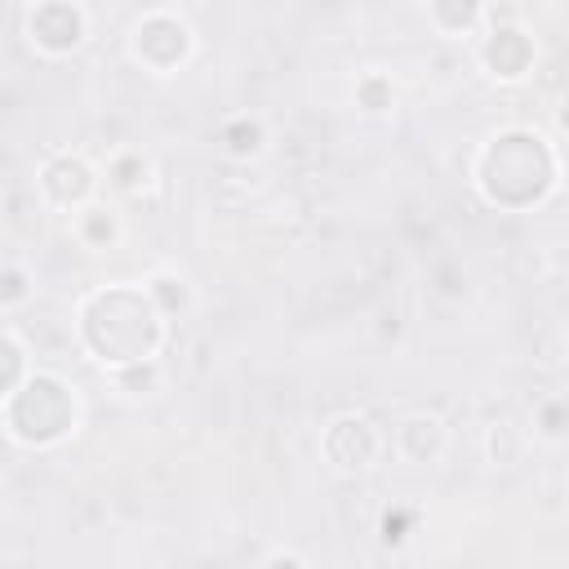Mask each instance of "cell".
I'll list each match as a JSON object with an SVG mask.
<instances>
[{
	"instance_id": "cell-1",
	"label": "cell",
	"mask_w": 569,
	"mask_h": 569,
	"mask_svg": "<svg viewBox=\"0 0 569 569\" xmlns=\"http://www.w3.org/2000/svg\"><path fill=\"white\" fill-rule=\"evenodd\" d=\"M551 178V160L542 151V138L533 133H502L493 138L489 156H485V191L489 200H507L511 204V187L525 182L529 200H538L547 191Z\"/></svg>"
},
{
	"instance_id": "cell-2",
	"label": "cell",
	"mask_w": 569,
	"mask_h": 569,
	"mask_svg": "<svg viewBox=\"0 0 569 569\" xmlns=\"http://www.w3.org/2000/svg\"><path fill=\"white\" fill-rule=\"evenodd\" d=\"M529 58H533V44H529L525 31H516V27H498V31L485 40V62H489V71L502 76V80L525 76Z\"/></svg>"
},
{
	"instance_id": "cell-3",
	"label": "cell",
	"mask_w": 569,
	"mask_h": 569,
	"mask_svg": "<svg viewBox=\"0 0 569 569\" xmlns=\"http://www.w3.org/2000/svg\"><path fill=\"white\" fill-rule=\"evenodd\" d=\"M31 31L44 49H71L80 40V13L67 4H44V9H36Z\"/></svg>"
},
{
	"instance_id": "cell-4",
	"label": "cell",
	"mask_w": 569,
	"mask_h": 569,
	"mask_svg": "<svg viewBox=\"0 0 569 569\" xmlns=\"http://www.w3.org/2000/svg\"><path fill=\"white\" fill-rule=\"evenodd\" d=\"M400 445H405V453L418 458V462L436 458V453H440V422H436L431 413H413V418H405V427H400Z\"/></svg>"
},
{
	"instance_id": "cell-5",
	"label": "cell",
	"mask_w": 569,
	"mask_h": 569,
	"mask_svg": "<svg viewBox=\"0 0 569 569\" xmlns=\"http://www.w3.org/2000/svg\"><path fill=\"white\" fill-rule=\"evenodd\" d=\"M44 187H49L58 200H80V196L93 187V178H89L84 160H58V164L44 169Z\"/></svg>"
},
{
	"instance_id": "cell-6",
	"label": "cell",
	"mask_w": 569,
	"mask_h": 569,
	"mask_svg": "<svg viewBox=\"0 0 569 569\" xmlns=\"http://www.w3.org/2000/svg\"><path fill=\"white\" fill-rule=\"evenodd\" d=\"M222 142H227L236 156H249V151H258V142H262V129H258L253 120H236V124H227Z\"/></svg>"
},
{
	"instance_id": "cell-7",
	"label": "cell",
	"mask_w": 569,
	"mask_h": 569,
	"mask_svg": "<svg viewBox=\"0 0 569 569\" xmlns=\"http://www.w3.org/2000/svg\"><path fill=\"white\" fill-rule=\"evenodd\" d=\"M151 289L164 298V307H169V311L187 302V293H182V280H173V276H156V280H151Z\"/></svg>"
},
{
	"instance_id": "cell-8",
	"label": "cell",
	"mask_w": 569,
	"mask_h": 569,
	"mask_svg": "<svg viewBox=\"0 0 569 569\" xmlns=\"http://www.w3.org/2000/svg\"><path fill=\"white\" fill-rule=\"evenodd\" d=\"M84 231H89V240H111V236H116V222H111L102 209H89V218H84Z\"/></svg>"
},
{
	"instance_id": "cell-9",
	"label": "cell",
	"mask_w": 569,
	"mask_h": 569,
	"mask_svg": "<svg viewBox=\"0 0 569 569\" xmlns=\"http://www.w3.org/2000/svg\"><path fill=\"white\" fill-rule=\"evenodd\" d=\"M360 98H365V111H387V93H382V80H365L360 84Z\"/></svg>"
},
{
	"instance_id": "cell-10",
	"label": "cell",
	"mask_w": 569,
	"mask_h": 569,
	"mask_svg": "<svg viewBox=\"0 0 569 569\" xmlns=\"http://www.w3.org/2000/svg\"><path fill=\"white\" fill-rule=\"evenodd\" d=\"M405 520H409L405 511H387V520H382V538H387V542H400V538H405Z\"/></svg>"
},
{
	"instance_id": "cell-11",
	"label": "cell",
	"mask_w": 569,
	"mask_h": 569,
	"mask_svg": "<svg viewBox=\"0 0 569 569\" xmlns=\"http://www.w3.org/2000/svg\"><path fill=\"white\" fill-rule=\"evenodd\" d=\"M116 182H120V187H133V182H138V160H120V164H116Z\"/></svg>"
},
{
	"instance_id": "cell-12",
	"label": "cell",
	"mask_w": 569,
	"mask_h": 569,
	"mask_svg": "<svg viewBox=\"0 0 569 569\" xmlns=\"http://www.w3.org/2000/svg\"><path fill=\"white\" fill-rule=\"evenodd\" d=\"M267 569H307L298 556H289V551H276L271 560H267Z\"/></svg>"
},
{
	"instance_id": "cell-13",
	"label": "cell",
	"mask_w": 569,
	"mask_h": 569,
	"mask_svg": "<svg viewBox=\"0 0 569 569\" xmlns=\"http://www.w3.org/2000/svg\"><path fill=\"white\" fill-rule=\"evenodd\" d=\"M560 124H565V133H569V102L560 107Z\"/></svg>"
}]
</instances>
